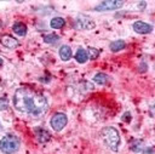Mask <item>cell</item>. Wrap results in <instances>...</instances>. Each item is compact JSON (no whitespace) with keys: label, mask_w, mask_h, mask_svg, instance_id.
Wrapping results in <instances>:
<instances>
[{"label":"cell","mask_w":155,"mask_h":154,"mask_svg":"<svg viewBox=\"0 0 155 154\" xmlns=\"http://www.w3.org/2000/svg\"><path fill=\"white\" fill-rule=\"evenodd\" d=\"M143 152H144V154H153V148H150V147L149 148H145Z\"/></svg>","instance_id":"obj_21"},{"label":"cell","mask_w":155,"mask_h":154,"mask_svg":"<svg viewBox=\"0 0 155 154\" xmlns=\"http://www.w3.org/2000/svg\"><path fill=\"white\" fill-rule=\"evenodd\" d=\"M0 42H1V45H4L7 49H15L19 45V41L17 39H15L13 36L8 35V34H4L0 38Z\"/></svg>","instance_id":"obj_8"},{"label":"cell","mask_w":155,"mask_h":154,"mask_svg":"<svg viewBox=\"0 0 155 154\" xmlns=\"http://www.w3.org/2000/svg\"><path fill=\"white\" fill-rule=\"evenodd\" d=\"M12 30L13 33H16L18 36H24L27 34V25L22 22H16L12 25Z\"/></svg>","instance_id":"obj_10"},{"label":"cell","mask_w":155,"mask_h":154,"mask_svg":"<svg viewBox=\"0 0 155 154\" xmlns=\"http://www.w3.org/2000/svg\"><path fill=\"white\" fill-rule=\"evenodd\" d=\"M143 147H144V143H143L142 139H136V141H133V142L131 143V149H132L133 152H136V153L142 152V150H143Z\"/></svg>","instance_id":"obj_16"},{"label":"cell","mask_w":155,"mask_h":154,"mask_svg":"<svg viewBox=\"0 0 155 154\" xmlns=\"http://www.w3.org/2000/svg\"><path fill=\"white\" fill-rule=\"evenodd\" d=\"M133 30L139 34H149L153 32V25L142 21H136L133 23Z\"/></svg>","instance_id":"obj_7"},{"label":"cell","mask_w":155,"mask_h":154,"mask_svg":"<svg viewBox=\"0 0 155 154\" xmlns=\"http://www.w3.org/2000/svg\"><path fill=\"white\" fill-rule=\"evenodd\" d=\"M8 107V101L6 97H1L0 98V110H5Z\"/></svg>","instance_id":"obj_19"},{"label":"cell","mask_w":155,"mask_h":154,"mask_svg":"<svg viewBox=\"0 0 155 154\" xmlns=\"http://www.w3.org/2000/svg\"><path fill=\"white\" fill-rule=\"evenodd\" d=\"M4 64V61H2V58H0V67Z\"/></svg>","instance_id":"obj_22"},{"label":"cell","mask_w":155,"mask_h":154,"mask_svg":"<svg viewBox=\"0 0 155 154\" xmlns=\"http://www.w3.org/2000/svg\"><path fill=\"white\" fill-rule=\"evenodd\" d=\"M59 40V36L56 35V34H47L44 36V41L47 42V44H54Z\"/></svg>","instance_id":"obj_17"},{"label":"cell","mask_w":155,"mask_h":154,"mask_svg":"<svg viewBox=\"0 0 155 154\" xmlns=\"http://www.w3.org/2000/svg\"><path fill=\"white\" fill-rule=\"evenodd\" d=\"M1 25H2V22H1V21H0V28H1Z\"/></svg>","instance_id":"obj_23"},{"label":"cell","mask_w":155,"mask_h":154,"mask_svg":"<svg viewBox=\"0 0 155 154\" xmlns=\"http://www.w3.org/2000/svg\"><path fill=\"white\" fill-rule=\"evenodd\" d=\"M64 24H65V21L62 17H53L51 19V22H50V25L53 29H61V28L64 27Z\"/></svg>","instance_id":"obj_14"},{"label":"cell","mask_w":155,"mask_h":154,"mask_svg":"<svg viewBox=\"0 0 155 154\" xmlns=\"http://www.w3.org/2000/svg\"><path fill=\"white\" fill-rule=\"evenodd\" d=\"M122 120H124V121H130V120H131V114H130L128 112L125 113L124 116H122Z\"/></svg>","instance_id":"obj_20"},{"label":"cell","mask_w":155,"mask_h":154,"mask_svg":"<svg viewBox=\"0 0 155 154\" xmlns=\"http://www.w3.org/2000/svg\"><path fill=\"white\" fill-rule=\"evenodd\" d=\"M21 147L19 138L13 133H7L0 139V150L5 154H13Z\"/></svg>","instance_id":"obj_3"},{"label":"cell","mask_w":155,"mask_h":154,"mask_svg":"<svg viewBox=\"0 0 155 154\" xmlns=\"http://www.w3.org/2000/svg\"><path fill=\"white\" fill-rule=\"evenodd\" d=\"M75 59H76L78 63H85V62L88 59L86 50H85V49H81V47L78 49V51H76V53H75Z\"/></svg>","instance_id":"obj_13"},{"label":"cell","mask_w":155,"mask_h":154,"mask_svg":"<svg viewBox=\"0 0 155 154\" xmlns=\"http://www.w3.org/2000/svg\"><path fill=\"white\" fill-rule=\"evenodd\" d=\"M102 135V138L104 141V143L114 152H116L119 149V146H120V135H119V131L113 127V126H107L102 130L101 132Z\"/></svg>","instance_id":"obj_2"},{"label":"cell","mask_w":155,"mask_h":154,"mask_svg":"<svg viewBox=\"0 0 155 154\" xmlns=\"http://www.w3.org/2000/svg\"><path fill=\"white\" fill-rule=\"evenodd\" d=\"M59 57L62 61H69L71 58V49L67 45H63L59 49Z\"/></svg>","instance_id":"obj_11"},{"label":"cell","mask_w":155,"mask_h":154,"mask_svg":"<svg viewBox=\"0 0 155 154\" xmlns=\"http://www.w3.org/2000/svg\"><path fill=\"white\" fill-rule=\"evenodd\" d=\"M34 132H35V136H36V138H38V141H39L40 143H46V142H48L50 138H51L50 132L46 131L45 129H41V127L35 129Z\"/></svg>","instance_id":"obj_9"},{"label":"cell","mask_w":155,"mask_h":154,"mask_svg":"<svg viewBox=\"0 0 155 154\" xmlns=\"http://www.w3.org/2000/svg\"><path fill=\"white\" fill-rule=\"evenodd\" d=\"M124 6V1L121 0H105V1H102L101 4H98L94 10L96 11H113V10H117L120 7Z\"/></svg>","instance_id":"obj_4"},{"label":"cell","mask_w":155,"mask_h":154,"mask_svg":"<svg viewBox=\"0 0 155 154\" xmlns=\"http://www.w3.org/2000/svg\"><path fill=\"white\" fill-rule=\"evenodd\" d=\"M125 47H126V42L124 40H115V41L110 42V45H109V49L113 52H119V51L124 50Z\"/></svg>","instance_id":"obj_12"},{"label":"cell","mask_w":155,"mask_h":154,"mask_svg":"<svg viewBox=\"0 0 155 154\" xmlns=\"http://www.w3.org/2000/svg\"><path fill=\"white\" fill-rule=\"evenodd\" d=\"M74 27L79 30H90V29H93L94 28V22L87 17V16H84V15H79L75 19V23H74Z\"/></svg>","instance_id":"obj_5"},{"label":"cell","mask_w":155,"mask_h":154,"mask_svg":"<svg viewBox=\"0 0 155 154\" xmlns=\"http://www.w3.org/2000/svg\"><path fill=\"white\" fill-rule=\"evenodd\" d=\"M86 52H87V57L90 59H96L99 56V51L97 49H94V47H87Z\"/></svg>","instance_id":"obj_18"},{"label":"cell","mask_w":155,"mask_h":154,"mask_svg":"<svg viewBox=\"0 0 155 154\" xmlns=\"http://www.w3.org/2000/svg\"><path fill=\"white\" fill-rule=\"evenodd\" d=\"M68 122V116L64 113H56L51 118V126L54 131H61Z\"/></svg>","instance_id":"obj_6"},{"label":"cell","mask_w":155,"mask_h":154,"mask_svg":"<svg viewBox=\"0 0 155 154\" xmlns=\"http://www.w3.org/2000/svg\"><path fill=\"white\" fill-rule=\"evenodd\" d=\"M13 105L21 113L40 116L46 112L48 103L46 97L40 92L29 87H19L13 95Z\"/></svg>","instance_id":"obj_1"},{"label":"cell","mask_w":155,"mask_h":154,"mask_svg":"<svg viewBox=\"0 0 155 154\" xmlns=\"http://www.w3.org/2000/svg\"><path fill=\"white\" fill-rule=\"evenodd\" d=\"M93 81L98 85H105L108 82V75L104 74V73H97L93 76Z\"/></svg>","instance_id":"obj_15"}]
</instances>
